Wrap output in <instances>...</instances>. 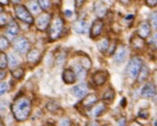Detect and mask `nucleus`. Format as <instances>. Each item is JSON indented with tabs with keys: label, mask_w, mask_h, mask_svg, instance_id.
I'll use <instances>...</instances> for the list:
<instances>
[{
	"label": "nucleus",
	"mask_w": 157,
	"mask_h": 126,
	"mask_svg": "<svg viewBox=\"0 0 157 126\" xmlns=\"http://www.w3.org/2000/svg\"><path fill=\"white\" fill-rule=\"evenodd\" d=\"M94 11L99 17H104L106 15V13H107L106 6L103 4V2H95Z\"/></svg>",
	"instance_id": "obj_20"
},
{
	"label": "nucleus",
	"mask_w": 157,
	"mask_h": 126,
	"mask_svg": "<svg viewBox=\"0 0 157 126\" xmlns=\"http://www.w3.org/2000/svg\"><path fill=\"white\" fill-rule=\"evenodd\" d=\"M149 20H150V22H151V25L154 28H157V11L152 12V13L150 14Z\"/></svg>",
	"instance_id": "obj_32"
},
{
	"label": "nucleus",
	"mask_w": 157,
	"mask_h": 126,
	"mask_svg": "<svg viewBox=\"0 0 157 126\" xmlns=\"http://www.w3.org/2000/svg\"><path fill=\"white\" fill-rule=\"evenodd\" d=\"M114 98V91L113 88H109L106 90V92L103 94V100L104 101H108V102H111L113 101Z\"/></svg>",
	"instance_id": "obj_26"
},
{
	"label": "nucleus",
	"mask_w": 157,
	"mask_h": 126,
	"mask_svg": "<svg viewBox=\"0 0 157 126\" xmlns=\"http://www.w3.org/2000/svg\"><path fill=\"white\" fill-rule=\"evenodd\" d=\"M130 126H143L140 122H138V121H136V120H134V121H132L131 123H130Z\"/></svg>",
	"instance_id": "obj_40"
},
{
	"label": "nucleus",
	"mask_w": 157,
	"mask_h": 126,
	"mask_svg": "<svg viewBox=\"0 0 157 126\" xmlns=\"http://www.w3.org/2000/svg\"><path fill=\"white\" fill-rule=\"evenodd\" d=\"M156 89L155 86L152 82H147L144 85V86L142 89V96L144 98H151L155 95Z\"/></svg>",
	"instance_id": "obj_10"
},
{
	"label": "nucleus",
	"mask_w": 157,
	"mask_h": 126,
	"mask_svg": "<svg viewBox=\"0 0 157 126\" xmlns=\"http://www.w3.org/2000/svg\"><path fill=\"white\" fill-rule=\"evenodd\" d=\"M131 45L132 47L136 50H141L144 47V40L143 38H141L140 36L138 35H134L131 38Z\"/></svg>",
	"instance_id": "obj_19"
},
{
	"label": "nucleus",
	"mask_w": 157,
	"mask_h": 126,
	"mask_svg": "<svg viewBox=\"0 0 157 126\" xmlns=\"http://www.w3.org/2000/svg\"><path fill=\"white\" fill-rule=\"evenodd\" d=\"M13 47L16 52L23 55L29 49V41L23 36H17L13 40Z\"/></svg>",
	"instance_id": "obj_6"
},
{
	"label": "nucleus",
	"mask_w": 157,
	"mask_h": 126,
	"mask_svg": "<svg viewBox=\"0 0 157 126\" xmlns=\"http://www.w3.org/2000/svg\"><path fill=\"white\" fill-rule=\"evenodd\" d=\"M155 48H157V33H155L154 35H153V37H152V39H151V42H150Z\"/></svg>",
	"instance_id": "obj_38"
},
{
	"label": "nucleus",
	"mask_w": 157,
	"mask_h": 126,
	"mask_svg": "<svg viewBox=\"0 0 157 126\" xmlns=\"http://www.w3.org/2000/svg\"><path fill=\"white\" fill-rule=\"evenodd\" d=\"M8 65V58L7 55H5L3 52H0V68L1 70H4Z\"/></svg>",
	"instance_id": "obj_28"
},
{
	"label": "nucleus",
	"mask_w": 157,
	"mask_h": 126,
	"mask_svg": "<svg viewBox=\"0 0 157 126\" xmlns=\"http://www.w3.org/2000/svg\"><path fill=\"white\" fill-rule=\"evenodd\" d=\"M81 66L84 69V70H88L91 68V61L87 56L84 57H81Z\"/></svg>",
	"instance_id": "obj_27"
},
{
	"label": "nucleus",
	"mask_w": 157,
	"mask_h": 126,
	"mask_svg": "<svg viewBox=\"0 0 157 126\" xmlns=\"http://www.w3.org/2000/svg\"><path fill=\"white\" fill-rule=\"evenodd\" d=\"M107 80H108V74L105 71L100 70V71L95 72V73L92 75V82L97 86H103L107 82Z\"/></svg>",
	"instance_id": "obj_8"
},
{
	"label": "nucleus",
	"mask_w": 157,
	"mask_h": 126,
	"mask_svg": "<svg viewBox=\"0 0 157 126\" xmlns=\"http://www.w3.org/2000/svg\"><path fill=\"white\" fill-rule=\"evenodd\" d=\"M74 72L76 73L77 77H78L80 79H82V78H83L84 76H86V70H84L81 65H76L74 67Z\"/></svg>",
	"instance_id": "obj_29"
},
{
	"label": "nucleus",
	"mask_w": 157,
	"mask_h": 126,
	"mask_svg": "<svg viewBox=\"0 0 157 126\" xmlns=\"http://www.w3.org/2000/svg\"><path fill=\"white\" fill-rule=\"evenodd\" d=\"M12 76H13V78H15V79L20 80L25 76V70L21 67H17V69L12 70Z\"/></svg>",
	"instance_id": "obj_25"
},
{
	"label": "nucleus",
	"mask_w": 157,
	"mask_h": 126,
	"mask_svg": "<svg viewBox=\"0 0 157 126\" xmlns=\"http://www.w3.org/2000/svg\"><path fill=\"white\" fill-rule=\"evenodd\" d=\"M65 16H66V17H70L72 16V12H71L70 10H66V11H65Z\"/></svg>",
	"instance_id": "obj_42"
},
{
	"label": "nucleus",
	"mask_w": 157,
	"mask_h": 126,
	"mask_svg": "<svg viewBox=\"0 0 157 126\" xmlns=\"http://www.w3.org/2000/svg\"><path fill=\"white\" fill-rule=\"evenodd\" d=\"M20 63V60L19 58H17V56L15 55V53L11 52L10 55H8V64L9 66L12 68V69H17V66L19 65Z\"/></svg>",
	"instance_id": "obj_21"
},
{
	"label": "nucleus",
	"mask_w": 157,
	"mask_h": 126,
	"mask_svg": "<svg viewBox=\"0 0 157 126\" xmlns=\"http://www.w3.org/2000/svg\"><path fill=\"white\" fill-rule=\"evenodd\" d=\"M31 108V101L25 96H21L15 99L11 106V110L17 121H25L30 116Z\"/></svg>",
	"instance_id": "obj_1"
},
{
	"label": "nucleus",
	"mask_w": 157,
	"mask_h": 126,
	"mask_svg": "<svg viewBox=\"0 0 157 126\" xmlns=\"http://www.w3.org/2000/svg\"><path fill=\"white\" fill-rule=\"evenodd\" d=\"M105 110H106V105L104 103H102V102H99L98 104H96L95 106L92 107L89 115L93 117H97V116H101L102 113L105 112Z\"/></svg>",
	"instance_id": "obj_14"
},
{
	"label": "nucleus",
	"mask_w": 157,
	"mask_h": 126,
	"mask_svg": "<svg viewBox=\"0 0 157 126\" xmlns=\"http://www.w3.org/2000/svg\"><path fill=\"white\" fill-rule=\"evenodd\" d=\"M63 26L64 22L61 17H56L52 21V25H50V30H49V37L51 40H56L60 35H61L63 31Z\"/></svg>",
	"instance_id": "obj_4"
},
{
	"label": "nucleus",
	"mask_w": 157,
	"mask_h": 126,
	"mask_svg": "<svg viewBox=\"0 0 157 126\" xmlns=\"http://www.w3.org/2000/svg\"><path fill=\"white\" fill-rule=\"evenodd\" d=\"M19 31H20V27H19V25H17V22L15 20H12L7 26V33L11 35L12 37H16L17 33H19Z\"/></svg>",
	"instance_id": "obj_18"
},
{
	"label": "nucleus",
	"mask_w": 157,
	"mask_h": 126,
	"mask_svg": "<svg viewBox=\"0 0 157 126\" xmlns=\"http://www.w3.org/2000/svg\"><path fill=\"white\" fill-rule=\"evenodd\" d=\"M153 126H157V120H155V121H153V124H152Z\"/></svg>",
	"instance_id": "obj_47"
},
{
	"label": "nucleus",
	"mask_w": 157,
	"mask_h": 126,
	"mask_svg": "<svg viewBox=\"0 0 157 126\" xmlns=\"http://www.w3.org/2000/svg\"><path fill=\"white\" fill-rule=\"evenodd\" d=\"M28 7H29V11L33 12V13H35V14H38L41 10V7H40L38 1H29Z\"/></svg>",
	"instance_id": "obj_24"
},
{
	"label": "nucleus",
	"mask_w": 157,
	"mask_h": 126,
	"mask_svg": "<svg viewBox=\"0 0 157 126\" xmlns=\"http://www.w3.org/2000/svg\"><path fill=\"white\" fill-rule=\"evenodd\" d=\"M51 19H52V15L50 13H47V12L41 13L36 17V21H35V25L37 27L38 30L40 31L47 30L51 23Z\"/></svg>",
	"instance_id": "obj_5"
},
{
	"label": "nucleus",
	"mask_w": 157,
	"mask_h": 126,
	"mask_svg": "<svg viewBox=\"0 0 157 126\" xmlns=\"http://www.w3.org/2000/svg\"><path fill=\"white\" fill-rule=\"evenodd\" d=\"M148 73H149V70L147 66H143V68L140 72V74H139V77H138V81L139 82H144L148 77Z\"/></svg>",
	"instance_id": "obj_23"
},
{
	"label": "nucleus",
	"mask_w": 157,
	"mask_h": 126,
	"mask_svg": "<svg viewBox=\"0 0 157 126\" xmlns=\"http://www.w3.org/2000/svg\"><path fill=\"white\" fill-rule=\"evenodd\" d=\"M150 33H151V27H150V25L148 21H142L140 25H138L137 35L140 36V37L143 38L144 40L147 38L150 35Z\"/></svg>",
	"instance_id": "obj_7"
},
{
	"label": "nucleus",
	"mask_w": 157,
	"mask_h": 126,
	"mask_svg": "<svg viewBox=\"0 0 157 126\" xmlns=\"http://www.w3.org/2000/svg\"><path fill=\"white\" fill-rule=\"evenodd\" d=\"M39 5H40V7L42 10H44V11H47L48 9H49L51 7V1H48V0H39Z\"/></svg>",
	"instance_id": "obj_31"
},
{
	"label": "nucleus",
	"mask_w": 157,
	"mask_h": 126,
	"mask_svg": "<svg viewBox=\"0 0 157 126\" xmlns=\"http://www.w3.org/2000/svg\"><path fill=\"white\" fill-rule=\"evenodd\" d=\"M87 86L86 83H80V85L76 86L74 88H73V92L74 94L77 96V97H80V98H82L86 96V94L87 93Z\"/></svg>",
	"instance_id": "obj_16"
},
{
	"label": "nucleus",
	"mask_w": 157,
	"mask_h": 126,
	"mask_svg": "<svg viewBox=\"0 0 157 126\" xmlns=\"http://www.w3.org/2000/svg\"><path fill=\"white\" fill-rule=\"evenodd\" d=\"M143 61L141 58L139 57H133L129 61L127 65V75L131 78V79H136L139 77V74L143 68Z\"/></svg>",
	"instance_id": "obj_3"
},
{
	"label": "nucleus",
	"mask_w": 157,
	"mask_h": 126,
	"mask_svg": "<svg viewBox=\"0 0 157 126\" xmlns=\"http://www.w3.org/2000/svg\"><path fill=\"white\" fill-rule=\"evenodd\" d=\"M103 27H104L103 21L100 20V19L95 20L92 22L91 27H90V36H91L92 38L97 37V36H99L100 33L102 32V29H103Z\"/></svg>",
	"instance_id": "obj_9"
},
{
	"label": "nucleus",
	"mask_w": 157,
	"mask_h": 126,
	"mask_svg": "<svg viewBox=\"0 0 157 126\" xmlns=\"http://www.w3.org/2000/svg\"><path fill=\"white\" fill-rule=\"evenodd\" d=\"M132 19H134V16L130 15V16H127L125 17V21H132Z\"/></svg>",
	"instance_id": "obj_43"
},
{
	"label": "nucleus",
	"mask_w": 157,
	"mask_h": 126,
	"mask_svg": "<svg viewBox=\"0 0 157 126\" xmlns=\"http://www.w3.org/2000/svg\"><path fill=\"white\" fill-rule=\"evenodd\" d=\"M75 3L77 4V5H76L77 7H80V6H81L82 4H83V1H75Z\"/></svg>",
	"instance_id": "obj_44"
},
{
	"label": "nucleus",
	"mask_w": 157,
	"mask_h": 126,
	"mask_svg": "<svg viewBox=\"0 0 157 126\" xmlns=\"http://www.w3.org/2000/svg\"><path fill=\"white\" fill-rule=\"evenodd\" d=\"M86 126H98V122L97 121H90L86 124Z\"/></svg>",
	"instance_id": "obj_41"
},
{
	"label": "nucleus",
	"mask_w": 157,
	"mask_h": 126,
	"mask_svg": "<svg viewBox=\"0 0 157 126\" xmlns=\"http://www.w3.org/2000/svg\"><path fill=\"white\" fill-rule=\"evenodd\" d=\"M14 10H15V14L17 16V17L19 20H21V21L25 22V23H29V25H32L34 22V19L30 13V11L25 7V5L21 4H17L14 6Z\"/></svg>",
	"instance_id": "obj_2"
},
{
	"label": "nucleus",
	"mask_w": 157,
	"mask_h": 126,
	"mask_svg": "<svg viewBox=\"0 0 157 126\" xmlns=\"http://www.w3.org/2000/svg\"><path fill=\"white\" fill-rule=\"evenodd\" d=\"M146 3L149 7H154V6L157 5V0H147Z\"/></svg>",
	"instance_id": "obj_35"
},
{
	"label": "nucleus",
	"mask_w": 157,
	"mask_h": 126,
	"mask_svg": "<svg viewBox=\"0 0 157 126\" xmlns=\"http://www.w3.org/2000/svg\"><path fill=\"white\" fill-rule=\"evenodd\" d=\"M0 49H1V52H3V51H5V50H7L8 48H9V46H10V43H9V41H8V39L5 37V36H1V38H0Z\"/></svg>",
	"instance_id": "obj_30"
},
{
	"label": "nucleus",
	"mask_w": 157,
	"mask_h": 126,
	"mask_svg": "<svg viewBox=\"0 0 157 126\" xmlns=\"http://www.w3.org/2000/svg\"><path fill=\"white\" fill-rule=\"evenodd\" d=\"M117 126H126V119L125 117H121L117 122Z\"/></svg>",
	"instance_id": "obj_37"
},
{
	"label": "nucleus",
	"mask_w": 157,
	"mask_h": 126,
	"mask_svg": "<svg viewBox=\"0 0 157 126\" xmlns=\"http://www.w3.org/2000/svg\"><path fill=\"white\" fill-rule=\"evenodd\" d=\"M109 47H110V41H109L108 38H102L100 41H98L97 48L100 52H106L109 49Z\"/></svg>",
	"instance_id": "obj_22"
},
{
	"label": "nucleus",
	"mask_w": 157,
	"mask_h": 126,
	"mask_svg": "<svg viewBox=\"0 0 157 126\" xmlns=\"http://www.w3.org/2000/svg\"><path fill=\"white\" fill-rule=\"evenodd\" d=\"M58 107H59V106H58L57 104L54 105L53 102H52V103H49V104L47 105V108H48V109H49L50 111H52V112H54L56 109H58Z\"/></svg>",
	"instance_id": "obj_34"
},
{
	"label": "nucleus",
	"mask_w": 157,
	"mask_h": 126,
	"mask_svg": "<svg viewBox=\"0 0 157 126\" xmlns=\"http://www.w3.org/2000/svg\"><path fill=\"white\" fill-rule=\"evenodd\" d=\"M126 48L124 46H118L117 49L116 50V53H114V61L117 62H123L126 57Z\"/></svg>",
	"instance_id": "obj_15"
},
{
	"label": "nucleus",
	"mask_w": 157,
	"mask_h": 126,
	"mask_svg": "<svg viewBox=\"0 0 157 126\" xmlns=\"http://www.w3.org/2000/svg\"><path fill=\"white\" fill-rule=\"evenodd\" d=\"M57 126H72V122L69 118H63L59 121Z\"/></svg>",
	"instance_id": "obj_33"
},
{
	"label": "nucleus",
	"mask_w": 157,
	"mask_h": 126,
	"mask_svg": "<svg viewBox=\"0 0 157 126\" xmlns=\"http://www.w3.org/2000/svg\"><path fill=\"white\" fill-rule=\"evenodd\" d=\"M74 29L77 33H80V34H84L88 29V25L86 21H77L74 23Z\"/></svg>",
	"instance_id": "obj_17"
},
{
	"label": "nucleus",
	"mask_w": 157,
	"mask_h": 126,
	"mask_svg": "<svg viewBox=\"0 0 157 126\" xmlns=\"http://www.w3.org/2000/svg\"><path fill=\"white\" fill-rule=\"evenodd\" d=\"M7 91V85L5 82H1V95H3Z\"/></svg>",
	"instance_id": "obj_39"
},
{
	"label": "nucleus",
	"mask_w": 157,
	"mask_h": 126,
	"mask_svg": "<svg viewBox=\"0 0 157 126\" xmlns=\"http://www.w3.org/2000/svg\"><path fill=\"white\" fill-rule=\"evenodd\" d=\"M0 3H2V5H7L8 3H9V1H4V0H1V1H0Z\"/></svg>",
	"instance_id": "obj_46"
},
{
	"label": "nucleus",
	"mask_w": 157,
	"mask_h": 126,
	"mask_svg": "<svg viewBox=\"0 0 157 126\" xmlns=\"http://www.w3.org/2000/svg\"><path fill=\"white\" fill-rule=\"evenodd\" d=\"M98 102V96L95 93H90L86 95L82 101V106L86 108H92Z\"/></svg>",
	"instance_id": "obj_11"
},
{
	"label": "nucleus",
	"mask_w": 157,
	"mask_h": 126,
	"mask_svg": "<svg viewBox=\"0 0 157 126\" xmlns=\"http://www.w3.org/2000/svg\"><path fill=\"white\" fill-rule=\"evenodd\" d=\"M41 57H42V53L38 50H31V51H29L27 52V55H26L27 62L31 63L33 65L37 64L41 60Z\"/></svg>",
	"instance_id": "obj_12"
},
{
	"label": "nucleus",
	"mask_w": 157,
	"mask_h": 126,
	"mask_svg": "<svg viewBox=\"0 0 157 126\" xmlns=\"http://www.w3.org/2000/svg\"><path fill=\"white\" fill-rule=\"evenodd\" d=\"M7 23V16L4 15V13H1V26H4Z\"/></svg>",
	"instance_id": "obj_36"
},
{
	"label": "nucleus",
	"mask_w": 157,
	"mask_h": 126,
	"mask_svg": "<svg viewBox=\"0 0 157 126\" xmlns=\"http://www.w3.org/2000/svg\"><path fill=\"white\" fill-rule=\"evenodd\" d=\"M5 76H6V73H5V72H4L3 70H1V77H0V79L3 80Z\"/></svg>",
	"instance_id": "obj_45"
},
{
	"label": "nucleus",
	"mask_w": 157,
	"mask_h": 126,
	"mask_svg": "<svg viewBox=\"0 0 157 126\" xmlns=\"http://www.w3.org/2000/svg\"><path fill=\"white\" fill-rule=\"evenodd\" d=\"M76 78H77V75L72 69H65L63 71L62 79H63V82L65 83H68V85L73 83L76 81Z\"/></svg>",
	"instance_id": "obj_13"
}]
</instances>
